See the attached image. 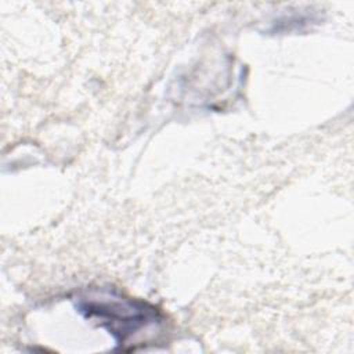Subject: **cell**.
I'll list each match as a JSON object with an SVG mask.
<instances>
[{"label": "cell", "instance_id": "cell-1", "mask_svg": "<svg viewBox=\"0 0 354 354\" xmlns=\"http://www.w3.org/2000/svg\"><path fill=\"white\" fill-rule=\"evenodd\" d=\"M75 306L84 318L105 328L122 350H134L142 332L163 324V315L155 306L111 288L86 290L76 297Z\"/></svg>", "mask_w": 354, "mask_h": 354}]
</instances>
